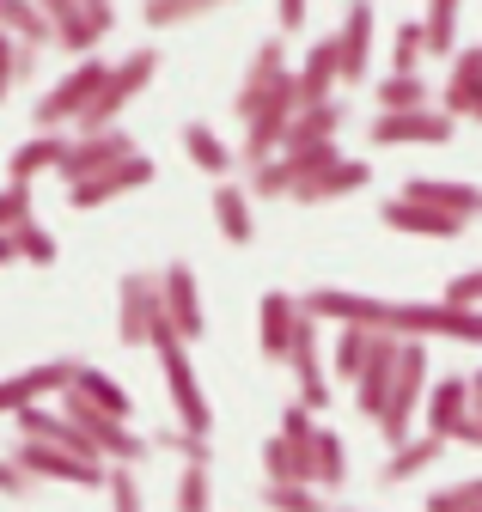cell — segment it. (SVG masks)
Segmentation results:
<instances>
[{
	"mask_svg": "<svg viewBox=\"0 0 482 512\" xmlns=\"http://www.w3.org/2000/svg\"><path fill=\"white\" fill-rule=\"evenodd\" d=\"M342 482H348V445H342L330 427H318V445H312V488L330 494V488H342Z\"/></svg>",
	"mask_w": 482,
	"mask_h": 512,
	"instance_id": "obj_35",
	"label": "cell"
},
{
	"mask_svg": "<svg viewBox=\"0 0 482 512\" xmlns=\"http://www.w3.org/2000/svg\"><path fill=\"white\" fill-rule=\"evenodd\" d=\"M470 391H476V403H482V372H470Z\"/></svg>",
	"mask_w": 482,
	"mask_h": 512,
	"instance_id": "obj_53",
	"label": "cell"
},
{
	"mask_svg": "<svg viewBox=\"0 0 482 512\" xmlns=\"http://www.w3.org/2000/svg\"><path fill=\"white\" fill-rule=\"evenodd\" d=\"M159 287H165V324L184 336L190 348L208 336V317H202V287H196V269L190 263H165V275H159Z\"/></svg>",
	"mask_w": 482,
	"mask_h": 512,
	"instance_id": "obj_17",
	"label": "cell"
},
{
	"mask_svg": "<svg viewBox=\"0 0 482 512\" xmlns=\"http://www.w3.org/2000/svg\"><path fill=\"white\" fill-rule=\"evenodd\" d=\"M446 445H452V439H440V433H415L409 445H397V452H391V464L379 470V482H385V488H403V482H415V476L428 470V464H440V458H446Z\"/></svg>",
	"mask_w": 482,
	"mask_h": 512,
	"instance_id": "obj_29",
	"label": "cell"
},
{
	"mask_svg": "<svg viewBox=\"0 0 482 512\" xmlns=\"http://www.w3.org/2000/svg\"><path fill=\"white\" fill-rule=\"evenodd\" d=\"M0 31L19 37V43H31V49H49L55 43V25L43 19L37 0H0Z\"/></svg>",
	"mask_w": 482,
	"mask_h": 512,
	"instance_id": "obj_34",
	"label": "cell"
},
{
	"mask_svg": "<svg viewBox=\"0 0 482 512\" xmlns=\"http://www.w3.org/2000/svg\"><path fill=\"white\" fill-rule=\"evenodd\" d=\"M403 342H409V336H385V330H379L373 360L360 366V378H354V403H360V415H367V421H379V409H385V397H391V378H397Z\"/></svg>",
	"mask_w": 482,
	"mask_h": 512,
	"instance_id": "obj_18",
	"label": "cell"
},
{
	"mask_svg": "<svg viewBox=\"0 0 482 512\" xmlns=\"http://www.w3.org/2000/svg\"><path fill=\"white\" fill-rule=\"evenodd\" d=\"M165 324V287L147 269H129L116 281V342L123 348H147L153 330Z\"/></svg>",
	"mask_w": 482,
	"mask_h": 512,
	"instance_id": "obj_4",
	"label": "cell"
},
{
	"mask_svg": "<svg viewBox=\"0 0 482 512\" xmlns=\"http://www.w3.org/2000/svg\"><path fill=\"white\" fill-rule=\"evenodd\" d=\"M476 415V391H470V378H434V391L428 403H421V433H440V439H458V427Z\"/></svg>",
	"mask_w": 482,
	"mask_h": 512,
	"instance_id": "obj_21",
	"label": "cell"
},
{
	"mask_svg": "<svg viewBox=\"0 0 482 512\" xmlns=\"http://www.w3.org/2000/svg\"><path fill=\"white\" fill-rule=\"evenodd\" d=\"M397 196H409L421 208H440L452 220H482V189L476 183H458V177H409Z\"/></svg>",
	"mask_w": 482,
	"mask_h": 512,
	"instance_id": "obj_19",
	"label": "cell"
},
{
	"mask_svg": "<svg viewBox=\"0 0 482 512\" xmlns=\"http://www.w3.org/2000/svg\"><path fill=\"white\" fill-rule=\"evenodd\" d=\"M379 220H385V232H403V238H464V226H470V220H452L440 208H421L409 196H385Z\"/></svg>",
	"mask_w": 482,
	"mask_h": 512,
	"instance_id": "obj_24",
	"label": "cell"
},
{
	"mask_svg": "<svg viewBox=\"0 0 482 512\" xmlns=\"http://www.w3.org/2000/svg\"><path fill=\"white\" fill-rule=\"evenodd\" d=\"M25 80V43L0 31V104H7V92Z\"/></svg>",
	"mask_w": 482,
	"mask_h": 512,
	"instance_id": "obj_46",
	"label": "cell"
},
{
	"mask_svg": "<svg viewBox=\"0 0 482 512\" xmlns=\"http://www.w3.org/2000/svg\"><path fill=\"white\" fill-rule=\"evenodd\" d=\"M428 61V25H397L391 31V74H421Z\"/></svg>",
	"mask_w": 482,
	"mask_h": 512,
	"instance_id": "obj_41",
	"label": "cell"
},
{
	"mask_svg": "<svg viewBox=\"0 0 482 512\" xmlns=\"http://www.w3.org/2000/svg\"><path fill=\"white\" fill-rule=\"evenodd\" d=\"M80 7H86V13H92L104 31H116V0H80Z\"/></svg>",
	"mask_w": 482,
	"mask_h": 512,
	"instance_id": "obj_51",
	"label": "cell"
},
{
	"mask_svg": "<svg viewBox=\"0 0 482 512\" xmlns=\"http://www.w3.org/2000/svg\"><path fill=\"white\" fill-rule=\"evenodd\" d=\"M153 177H159V165H153L147 153H135V159L110 165V171H98V177H86V183H68V202H74V208H110V202L135 196V189H147Z\"/></svg>",
	"mask_w": 482,
	"mask_h": 512,
	"instance_id": "obj_13",
	"label": "cell"
},
{
	"mask_svg": "<svg viewBox=\"0 0 482 512\" xmlns=\"http://www.w3.org/2000/svg\"><path fill=\"white\" fill-rule=\"evenodd\" d=\"M214 220H220V238L226 244H238L245 250L251 238H257V214H251V189L245 183H214Z\"/></svg>",
	"mask_w": 482,
	"mask_h": 512,
	"instance_id": "obj_28",
	"label": "cell"
},
{
	"mask_svg": "<svg viewBox=\"0 0 482 512\" xmlns=\"http://www.w3.org/2000/svg\"><path fill=\"white\" fill-rule=\"evenodd\" d=\"M299 116V80L287 74L275 92H269V104L245 122V141H238V159H245V171H257V165H269L275 153H281V141H287V122Z\"/></svg>",
	"mask_w": 482,
	"mask_h": 512,
	"instance_id": "obj_9",
	"label": "cell"
},
{
	"mask_svg": "<svg viewBox=\"0 0 482 512\" xmlns=\"http://www.w3.org/2000/svg\"><path fill=\"white\" fill-rule=\"evenodd\" d=\"M458 135V122L446 110H379V122L367 128L373 147H446Z\"/></svg>",
	"mask_w": 482,
	"mask_h": 512,
	"instance_id": "obj_10",
	"label": "cell"
},
{
	"mask_svg": "<svg viewBox=\"0 0 482 512\" xmlns=\"http://www.w3.org/2000/svg\"><path fill=\"white\" fill-rule=\"evenodd\" d=\"M440 299H446V305H464V311H482V269H458Z\"/></svg>",
	"mask_w": 482,
	"mask_h": 512,
	"instance_id": "obj_48",
	"label": "cell"
},
{
	"mask_svg": "<svg viewBox=\"0 0 482 512\" xmlns=\"http://www.w3.org/2000/svg\"><path fill=\"white\" fill-rule=\"evenodd\" d=\"M293 80H299V104H330V98H336V86H342V49H336V31H324V37L306 49V61L293 68Z\"/></svg>",
	"mask_w": 482,
	"mask_h": 512,
	"instance_id": "obj_23",
	"label": "cell"
},
{
	"mask_svg": "<svg viewBox=\"0 0 482 512\" xmlns=\"http://www.w3.org/2000/svg\"><path fill=\"white\" fill-rule=\"evenodd\" d=\"M104 74H110V61H98V55H80L74 68H68L62 80H55L43 98H37L31 122H37V128H62V122H80V116L92 110V98H98Z\"/></svg>",
	"mask_w": 482,
	"mask_h": 512,
	"instance_id": "obj_6",
	"label": "cell"
},
{
	"mask_svg": "<svg viewBox=\"0 0 482 512\" xmlns=\"http://www.w3.org/2000/svg\"><path fill=\"white\" fill-rule=\"evenodd\" d=\"M287 74H293V68H287V37H263V43H257V55H251V68H245V80H238V92H232L238 122H251Z\"/></svg>",
	"mask_w": 482,
	"mask_h": 512,
	"instance_id": "obj_12",
	"label": "cell"
},
{
	"mask_svg": "<svg viewBox=\"0 0 482 512\" xmlns=\"http://www.w3.org/2000/svg\"><path fill=\"white\" fill-rule=\"evenodd\" d=\"M434 391V366H428V342H403V360H397V378H391V397L379 409V439L391 445H409L415 439V421H421V403Z\"/></svg>",
	"mask_w": 482,
	"mask_h": 512,
	"instance_id": "obj_2",
	"label": "cell"
},
{
	"mask_svg": "<svg viewBox=\"0 0 482 512\" xmlns=\"http://www.w3.org/2000/svg\"><path fill=\"white\" fill-rule=\"evenodd\" d=\"M135 153H141V147H135L129 128L74 135V147H68V159H62V183H86V177H98V171H110V165H123V159H135Z\"/></svg>",
	"mask_w": 482,
	"mask_h": 512,
	"instance_id": "obj_14",
	"label": "cell"
},
{
	"mask_svg": "<svg viewBox=\"0 0 482 512\" xmlns=\"http://www.w3.org/2000/svg\"><path fill=\"white\" fill-rule=\"evenodd\" d=\"M37 7H43V19L55 25V43H62L74 61H80V55H98V43L110 37V31L80 7V0H37Z\"/></svg>",
	"mask_w": 482,
	"mask_h": 512,
	"instance_id": "obj_25",
	"label": "cell"
},
{
	"mask_svg": "<svg viewBox=\"0 0 482 512\" xmlns=\"http://www.w3.org/2000/svg\"><path fill=\"white\" fill-rule=\"evenodd\" d=\"M80 378V360H43V366H25V372H13V378H0V415H19V409H31V403H43V397H62L68 384Z\"/></svg>",
	"mask_w": 482,
	"mask_h": 512,
	"instance_id": "obj_11",
	"label": "cell"
},
{
	"mask_svg": "<svg viewBox=\"0 0 482 512\" xmlns=\"http://www.w3.org/2000/svg\"><path fill=\"white\" fill-rule=\"evenodd\" d=\"M281 439H293V445H318V415H312L306 403H287V409H281Z\"/></svg>",
	"mask_w": 482,
	"mask_h": 512,
	"instance_id": "obj_47",
	"label": "cell"
},
{
	"mask_svg": "<svg viewBox=\"0 0 482 512\" xmlns=\"http://www.w3.org/2000/svg\"><path fill=\"white\" fill-rule=\"evenodd\" d=\"M263 476L269 482H306L312 488V445H293V439H263Z\"/></svg>",
	"mask_w": 482,
	"mask_h": 512,
	"instance_id": "obj_33",
	"label": "cell"
},
{
	"mask_svg": "<svg viewBox=\"0 0 482 512\" xmlns=\"http://www.w3.org/2000/svg\"><path fill=\"white\" fill-rule=\"evenodd\" d=\"M428 104H434L428 74H385L379 80V110H428Z\"/></svg>",
	"mask_w": 482,
	"mask_h": 512,
	"instance_id": "obj_37",
	"label": "cell"
},
{
	"mask_svg": "<svg viewBox=\"0 0 482 512\" xmlns=\"http://www.w3.org/2000/svg\"><path fill=\"white\" fill-rule=\"evenodd\" d=\"M0 494H7V500H13V494H31V476H25L13 458H0Z\"/></svg>",
	"mask_w": 482,
	"mask_h": 512,
	"instance_id": "obj_49",
	"label": "cell"
},
{
	"mask_svg": "<svg viewBox=\"0 0 482 512\" xmlns=\"http://www.w3.org/2000/svg\"><path fill=\"white\" fill-rule=\"evenodd\" d=\"M25 220H37V202H31V183H7L0 189V238H13Z\"/></svg>",
	"mask_w": 482,
	"mask_h": 512,
	"instance_id": "obj_43",
	"label": "cell"
},
{
	"mask_svg": "<svg viewBox=\"0 0 482 512\" xmlns=\"http://www.w3.org/2000/svg\"><path fill=\"white\" fill-rule=\"evenodd\" d=\"M373 183V165L367 159H330V165H318L312 177H299L293 183V196L287 202H299V208H324V202H342V196H360V189Z\"/></svg>",
	"mask_w": 482,
	"mask_h": 512,
	"instance_id": "obj_15",
	"label": "cell"
},
{
	"mask_svg": "<svg viewBox=\"0 0 482 512\" xmlns=\"http://www.w3.org/2000/svg\"><path fill=\"white\" fill-rule=\"evenodd\" d=\"M440 110H446L452 122H476V110H482V43H470V49H458V55H452V68H446V92H440Z\"/></svg>",
	"mask_w": 482,
	"mask_h": 512,
	"instance_id": "obj_20",
	"label": "cell"
},
{
	"mask_svg": "<svg viewBox=\"0 0 482 512\" xmlns=\"http://www.w3.org/2000/svg\"><path fill=\"white\" fill-rule=\"evenodd\" d=\"M458 7H464V0H428V19H421V25H428V55L434 61L458 55Z\"/></svg>",
	"mask_w": 482,
	"mask_h": 512,
	"instance_id": "obj_36",
	"label": "cell"
},
{
	"mask_svg": "<svg viewBox=\"0 0 482 512\" xmlns=\"http://www.w3.org/2000/svg\"><path fill=\"white\" fill-rule=\"evenodd\" d=\"M177 512H214V464H184V476H177Z\"/></svg>",
	"mask_w": 482,
	"mask_h": 512,
	"instance_id": "obj_39",
	"label": "cell"
},
{
	"mask_svg": "<svg viewBox=\"0 0 482 512\" xmlns=\"http://www.w3.org/2000/svg\"><path fill=\"white\" fill-rule=\"evenodd\" d=\"M214 7H226V0H147V7H141V19L147 25H196L202 13H214Z\"/></svg>",
	"mask_w": 482,
	"mask_h": 512,
	"instance_id": "obj_40",
	"label": "cell"
},
{
	"mask_svg": "<svg viewBox=\"0 0 482 512\" xmlns=\"http://www.w3.org/2000/svg\"><path fill=\"white\" fill-rule=\"evenodd\" d=\"M62 409L74 415V427L92 439V452L104 458V464H141L147 452H153V439H141L129 421H116V415H104V409H92L80 391H74V384H68V391H62Z\"/></svg>",
	"mask_w": 482,
	"mask_h": 512,
	"instance_id": "obj_5",
	"label": "cell"
},
{
	"mask_svg": "<svg viewBox=\"0 0 482 512\" xmlns=\"http://www.w3.org/2000/svg\"><path fill=\"white\" fill-rule=\"evenodd\" d=\"M373 342H379V330H360V324H336V342H330V378L354 384V378H360V366L373 360Z\"/></svg>",
	"mask_w": 482,
	"mask_h": 512,
	"instance_id": "obj_31",
	"label": "cell"
},
{
	"mask_svg": "<svg viewBox=\"0 0 482 512\" xmlns=\"http://www.w3.org/2000/svg\"><path fill=\"white\" fill-rule=\"evenodd\" d=\"M7 263H19V244H13V238H0V269H7Z\"/></svg>",
	"mask_w": 482,
	"mask_h": 512,
	"instance_id": "obj_52",
	"label": "cell"
},
{
	"mask_svg": "<svg viewBox=\"0 0 482 512\" xmlns=\"http://www.w3.org/2000/svg\"><path fill=\"white\" fill-rule=\"evenodd\" d=\"M373 43H379V13L373 0H348V13L336 25V49H342V86L373 74Z\"/></svg>",
	"mask_w": 482,
	"mask_h": 512,
	"instance_id": "obj_16",
	"label": "cell"
},
{
	"mask_svg": "<svg viewBox=\"0 0 482 512\" xmlns=\"http://www.w3.org/2000/svg\"><path fill=\"white\" fill-rule=\"evenodd\" d=\"M153 74H159V49L153 43H141V49H129L123 61H110V74H104V86H98V98H92V110L74 122L80 135H98V128H116V116H123L147 86H153Z\"/></svg>",
	"mask_w": 482,
	"mask_h": 512,
	"instance_id": "obj_3",
	"label": "cell"
},
{
	"mask_svg": "<svg viewBox=\"0 0 482 512\" xmlns=\"http://www.w3.org/2000/svg\"><path fill=\"white\" fill-rule=\"evenodd\" d=\"M330 512H360V506H330Z\"/></svg>",
	"mask_w": 482,
	"mask_h": 512,
	"instance_id": "obj_54",
	"label": "cell"
},
{
	"mask_svg": "<svg viewBox=\"0 0 482 512\" xmlns=\"http://www.w3.org/2000/svg\"><path fill=\"white\" fill-rule=\"evenodd\" d=\"M13 464H19L31 482L110 488V464H104V458H74V452H62V445H37V439H19V445H13Z\"/></svg>",
	"mask_w": 482,
	"mask_h": 512,
	"instance_id": "obj_8",
	"label": "cell"
},
{
	"mask_svg": "<svg viewBox=\"0 0 482 512\" xmlns=\"http://www.w3.org/2000/svg\"><path fill=\"white\" fill-rule=\"evenodd\" d=\"M68 135L62 128H37V135L25 141V147H13V159H7V171H13V183H37L43 171H62V159H68Z\"/></svg>",
	"mask_w": 482,
	"mask_h": 512,
	"instance_id": "obj_27",
	"label": "cell"
},
{
	"mask_svg": "<svg viewBox=\"0 0 482 512\" xmlns=\"http://www.w3.org/2000/svg\"><path fill=\"white\" fill-rule=\"evenodd\" d=\"M74 391L92 403V409H104V415H116V421H129L135 415V403H129V391H123V384H116L104 366H86L80 360V378H74Z\"/></svg>",
	"mask_w": 482,
	"mask_h": 512,
	"instance_id": "obj_32",
	"label": "cell"
},
{
	"mask_svg": "<svg viewBox=\"0 0 482 512\" xmlns=\"http://www.w3.org/2000/svg\"><path fill=\"white\" fill-rule=\"evenodd\" d=\"M110 512H141V476H135V464H110Z\"/></svg>",
	"mask_w": 482,
	"mask_h": 512,
	"instance_id": "obj_45",
	"label": "cell"
},
{
	"mask_svg": "<svg viewBox=\"0 0 482 512\" xmlns=\"http://www.w3.org/2000/svg\"><path fill=\"white\" fill-rule=\"evenodd\" d=\"M476 122H482V110H476Z\"/></svg>",
	"mask_w": 482,
	"mask_h": 512,
	"instance_id": "obj_55",
	"label": "cell"
},
{
	"mask_svg": "<svg viewBox=\"0 0 482 512\" xmlns=\"http://www.w3.org/2000/svg\"><path fill=\"white\" fill-rule=\"evenodd\" d=\"M184 153H190V165H196V171H208L214 183H226V177H232V165H238V153L214 135L208 122H184Z\"/></svg>",
	"mask_w": 482,
	"mask_h": 512,
	"instance_id": "obj_30",
	"label": "cell"
},
{
	"mask_svg": "<svg viewBox=\"0 0 482 512\" xmlns=\"http://www.w3.org/2000/svg\"><path fill=\"white\" fill-rule=\"evenodd\" d=\"M13 244H19V263H37V269H49V263H55V238H49L37 220H25V226L13 232Z\"/></svg>",
	"mask_w": 482,
	"mask_h": 512,
	"instance_id": "obj_44",
	"label": "cell"
},
{
	"mask_svg": "<svg viewBox=\"0 0 482 512\" xmlns=\"http://www.w3.org/2000/svg\"><path fill=\"white\" fill-rule=\"evenodd\" d=\"M147 348L159 354L165 397H171V415H177V427H190V433H202V439H208V433H214V409H208V391H202V378H196V366H190V342L177 336L171 324H159Z\"/></svg>",
	"mask_w": 482,
	"mask_h": 512,
	"instance_id": "obj_1",
	"label": "cell"
},
{
	"mask_svg": "<svg viewBox=\"0 0 482 512\" xmlns=\"http://www.w3.org/2000/svg\"><path fill=\"white\" fill-rule=\"evenodd\" d=\"M421 512H482V476H464L452 488H434Z\"/></svg>",
	"mask_w": 482,
	"mask_h": 512,
	"instance_id": "obj_42",
	"label": "cell"
},
{
	"mask_svg": "<svg viewBox=\"0 0 482 512\" xmlns=\"http://www.w3.org/2000/svg\"><path fill=\"white\" fill-rule=\"evenodd\" d=\"M263 506L269 512H330V500L306 482H263Z\"/></svg>",
	"mask_w": 482,
	"mask_h": 512,
	"instance_id": "obj_38",
	"label": "cell"
},
{
	"mask_svg": "<svg viewBox=\"0 0 482 512\" xmlns=\"http://www.w3.org/2000/svg\"><path fill=\"white\" fill-rule=\"evenodd\" d=\"M299 317H306L299 293H281V287H269V293H263V305H257V342H263V354H269V360H281V366H287V348H293Z\"/></svg>",
	"mask_w": 482,
	"mask_h": 512,
	"instance_id": "obj_22",
	"label": "cell"
},
{
	"mask_svg": "<svg viewBox=\"0 0 482 512\" xmlns=\"http://www.w3.org/2000/svg\"><path fill=\"white\" fill-rule=\"evenodd\" d=\"M318 342H324V324L306 311V317H299V330H293V348H287V372H293V384H299V403H306L312 415H324V409H330V391H336L330 354H324Z\"/></svg>",
	"mask_w": 482,
	"mask_h": 512,
	"instance_id": "obj_7",
	"label": "cell"
},
{
	"mask_svg": "<svg viewBox=\"0 0 482 512\" xmlns=\"http://www.w3.org/2000/svg\"><path fill=\"white\" fill-rule=\"evenodd\" d=\"M452 445H476V452H482V403H476V415L458 427V439H452Z\"/></svg>",
	"mask_w": 482,
	"mask_h": 512,
	"instance_id": "obj_50",
	"label": "cell"
},
{
	"mask_svg": "<svg viewBox=\"0 0 482 512\" xmlns=\"http://www.w3.org/2000/svg\"><path fill=\"white\" fill-rule=\"evenodd\" d=\"M342 122H348V110H342L336 98H330V104H299V116L287 122V141H281V153H312V147H336Z\"/></svg>",
	"mask_w": 482,
	"mask_h": 512,
	"instance_id": "obj_26",
	"label": "cell"
}]
</instances>
